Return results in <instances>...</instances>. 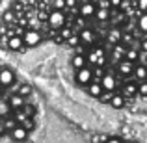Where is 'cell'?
<instances>
[{
  "instance_id": "cell-36",
  "label": "cell",
  "mask_w": 147,
  "mask_h": 143,
  "mask_svg": "<svg viewBox=\"0 0 147 143\" xmlns=\"http://www.w3.org/2000/svg\"><path fill=\"white\" fill-rule=\"evenodd\" d=\"M11 19H13V11H6V13H4V21L9 22Z\"/></svg>"
},
{
  "instance_id": "cell-40",
  "label": "cell",
  "mask_w": 147,
  "mask_h": 143,
  "mask_svg": "<svg viewBox=\"0 0 147 143\" xmlns=\"http://www.w3.org/2000/svg\"><path fill=\"white\" fill-rule=\"evenodd\" d=\"M4 130H6V128H4V125L0 123V134H4Z\"/></svg>"
},
{
  "instance_id": "cell-21",
  "label": "cell",
  "mask_w": 147,
  "mask_h": 143,
  "mask_svg": "<svg viewBox=\"0 0 147 143\" xmlns=\"http://www.w3.org/2000/svg\"><path fill=\"white\" fill-rule=\"evenodd\" d=\"M95 17L100 19V21H106V19H110V9H100V7H97L95 9Z\"/></svg>"
},
{
  "instance_id": "cell-12",
  "label": "cell",
  "mask_w": 147,
  "mask_h": 143,
  "mask_svg": "<svg viewBox=\"0 0 147 143\" xmlns=\"http://www.w3.org/2000/svg\"><path fill=\"white\" fill-rule=\"evenodd\" d=\"M121 41H123V32H121V30L112 28L110 32H108V43L117 45V43H121Z\"/></svg>"
},
{
  "instance_id": "cell-23",
  "label": "cell",
  "mask_w": 147,
  "mask_h": 143,
  "mask_svg": "<svg viewBox=\"0 0 147 143\" xmlns=\"http://www.w3.org/2000/svg\"><path fill=\"white\" fill-rule=\"evenodd\" d=\"M21 110H22V113H24L26 115V117H34V113H36V108H34L32 106V104H22V108H21Z\"/></svg>"
},
{
  "instance_id": "cell-27",
  "label": "cell",
  "mask_w": 147,
  "mask_h": 143,
  "mask_svg": "<svg viewBox=\"0 0 147 143\" xmlns=\"http://www.w3.org/2000/svg\"><path fill=\"white\" fill-rule=\"evenodd\" d=\"M21 126H22V128H26V130L30 132V130H34V126H36V125H34V119H32V117H26L24 121L21 123Z\"/></svg>"
},
{
  "instance_id": "cell-4",
  "label": "cell",
  "mask_w": 147,
  "mask_h": 143,
  "mask_svg": "<svg viewBox=\"0 0 147 143\" xmlns=\"http://www.w3.org/2000/svg\"><path fill=\"white\" fill-rule=\"evenodd\" d=\"M99 84L102 87V91H115V87H117V80L114 78V75H104L99 80Z\"/></svg>"
},
{
  "instance_id": "cell-13",
  "label": "cell",
  "mask_w": 147,
  "mask_h": 143,
  "mask_svg": "<svg viewBox=\"0 0 147 143\" xmlns=\"http://www.w3.org/2000/svg\"><path fill=\"white\" fill-rule=\"evenodd\" d=\"M132 75L136 76V80L138 82H142V80H145L147 78V65H134V71H132Z\"/></svg>"
},
{
  "instance_id": "cell-33",
  "label": "cell",
  "mask_w": 147,
  "mask_h": 143,
  "mask_svg": "<svg viewBox=\"0 0 147 143\" xmlns=\"http://www.w3.org/2000/svg\"><path fill=\"white\" fill-rule=\"evenodd\" d=\"M54 9H65V0H54Z\"/></svg>"
},
{
  "instance_id": "cell-18",
  "label": "cell",
  "mask_w": 147,
  "mask_h": 143,
  "mask_svg": "<svg viewBox=\"0 0 147 143\" xmlns=\"http://www.w3.org/2000/svg\"><path fill=\"white\" fill-rule=\"evenodd\" d=\"M123 60H129V61H132V63H136V61H138V50L127 48L125 50V58H123Z\"/></svg>"
},
{
  "instance_id": "cell-32",
  "label": "cell",
  "mask_w": 147,
  "mask_h": 143,
  "mask_svg": "<svg viewBox=\"0 0 147 143\" xmlns=\"http://www.w3.org/2000/svg\"><path fill=\"white\" fill-rule=\"evenodd\" d=\"M100 9H112V6H110V0H99V6Z\"/></svg>"
},
{
  "instance_id": "cell-41",
  "label": "cell",
  "mask_w": 147,
  "mask_h": 143,
  "mask_svg": "<svg viewBox=\"0 0 147 143\" xmlns=\"http://www.w3.org/2000/svg\"><path fill=\"white\" fill-rule=\"evenodd\" d=\"M19 2H21V4H24V2H26V0H19Z\"/></svg>"
},
{
  "instance_id": "cell-16",
  "label": "cell",
  "mask_w": 147,
  "mask_h": 143,
  "mask_svg": "<svg viewBox=\"0 0 147 143\" xmlns=\"http://www.w3.org/2000/svg\"><path fill=\"white\" fill-rule=\"evenodd\" d=\"M108 104H110L112 108H117V110H119V108L125 106V97H123V95H112V99H110Z\"/></svg>"
},
{
  "instance_id": "cell-8",
  "label": "cell",
  "mask_w": 147,
  "mask_h": 143,
  "mask_svg": "<svg viewBox=\"0 0 147 143\" xmlns=\"http://www.w3.org/2000/svg\"><path fill=\"white\" fill-rule=\"evenodd\" d=\"M95 9H97V6H95L93 2H84L82 6L78 7V13H80V17H93L95 15Z\"/></svg>"
},
{
  "instance_id": "cell-34",
  "label": "cell",
  "mask_w": 147,
  "mask_h": 143,
  "mask_svg": "<svg viewBox=\"0 0 147 143\" xmlns=\"http://www.w3.org/2000/svg\"><path fill=\"white\" fill-rule=\"evenodd\" d=\"M2 125H4V128H9V130H11L15 125H17V121H15V119H7V121L2 123Z\"/></svg>"
},
{
  "instance_id": "cell-1",
  "label": "cell",
  "mask_w": 147,
  "mask_h": 143,
  "mask_svg": "<svg viewBox=\"0 0 147 143\" xmlns=\"http://www.w3.org/2000/svg\"><path fill=\"white\" fill-rule=\"evenodd\" d=\"M49 24H50V28H56V30L63 28L65 26V13L61 9H52L49 15Z\"/></svg>"
},
{
  "instance_id": "cell-24",
  "label": "cell",
  "mask_w": 147,
  "mask_h": 143,
  "mask_svg": "<svg viewBox=\"0 0 147 143\" xmlns=\"http://www.w3.org/2000/svg\"><path fill=\"white\" fill-rule=\"evenodd\" d=\"M19 95H21V97L32 95V86H28V84H22V86H19Z\"/></svg>"
},
{
  "instance_id": "cell-31",
  "label": "cell",
  "mask_w": 147,
  "mask_h": 143,
  "mask_svg": "<svg viewBox=\"0 0 147 143\" xmlns=\"http://www.w3.org/2000/svg\"><path fill=\"white\" fill-rule=\"evenodd\" d=\"M0 143H13V138L4 132V134H0Z\"/></svg>"
},
{
  "instance_id": "cell-11",
  "label": "cell",
  "mask_w": 147,
  "mask_h": 143,
  "mask_svg": "<svg viewBox=\"0 0 147 143\" xmlns=\"http://www.w3.org/2000/svg\"><path fill=\"white\" fill-rule=\"evenodd\" d=\"M88 60H90V63L102 65V63H104V52H102L100 48H95V50H91V54L88 56Z\"/></svg>"
},
{
  "instance_id": "cell-7",
  "label": "cell",
  "mask_w": 147,
  "mask_h": 143,
  "mask_svg": "<svg viewBox=\"0 0 147 143\" xmlns=\"http://www.w3.org/2000/svg\"><path fill=\"white\" fill-rule=\"evenodd\" d=\"M9 136L13 138V141H24L26 138H28V130H26V128H22L21 125H15L13 128H11Z\"/></svg>"
},
{
  "instance_id": "cell-30",
  "label": "cell",
  "mask_w": 147,
  "mask_h": 143,
  "mask_svg": "<svg viewBox=\"0 0 147 143\" xmlns=\"http://www.w3.org/2000/svg\"><path fill=\"white\" fill-rule=\"evenodd\" d=\"M67 43L71 45V47H78V45H80L78 36H69V37H67Z\"/></svg>"
},
{
  "instance_id": "cell-10",
  "label": "cell",
  "mask_w": 147,
  "mask_h": 143,
  "mask_svg": "<svg viewBox=\"0 0 147 143\" xmlns=\"http://www.w3.org/2000/svg\"><path fill=\"white\" fill-rule=\"evenodd\" d=\"M24 102H26V100H24V97H21L19 93H13V95L9 97V100H7V104H9V108H11V110H21Z\"/></svg>"
},
{
  "instance_id": "cell-17",
  "label": "cell",
  "mask_w": 147,
  "mask_h": 143,
  "mask_svg": "<svg viewBox=\"0 0 147 143\" xmlns=\"http://www.w3.org/2000/svg\"><path fill=\"white\" fill-rule=\"evenodd\" d=\"M125 47H123L121 43H117V45H114V52H112V56H114V60H123L125 58Z\"/></svg>"
},
{
  "instance_id": "cell-2",
  "label": "cell",
  "mask_w": 147,
  "mask_h": 143,
  "mask_svg": "<svg viewBox=\"0 0 147 143\" xmlns=\"http://www.w3.org/2000/svg\"><path fill=\"white\" fill-rule=\"evenodd\" d=\"M21 39H22V45H26V47H37L43 37H41V34L37 30H26Z\"/></svg>"
},
{
  "instance_id": "cell-14",
  "label": "cell",
  "mask_w": 147,
  "mask_h": 143,
  "mask_svg": "<svg viewBox=\"0 0 147 143\" xmlns=\"http://www.w3.org/2000/svg\"><path fill=\"white\" fill-rule=\"evenodd\" d=\"M7 47L11 50H21L22 48V39L19 36H11L9 39H7Z\"/></svg>"
},
{
  "instance_id": "cell-25",
  "label": "cell",
  "mask_w": 147,
  "mask_h": 143,
  "mask_svg": "<svg viewBox=\"0 0 147 143\" xmlns=\"http://www.w3.org/2000/svg\"><path fill=\"white\" fill-rule=\"evenodd\" d=\"M136 86H138V84H127V86H125V89H123V93H125L127 97L136 95Z\"/></svg>"
},
{
  "instance_id": "cell-28",
  "label": "cell",
  "mask_w": 147,
  "mask_h": 143,
  "mask_svg": "<svg viewBox=\"0 0 147 143\" xmlns=\"http://www.w3.org/2000/svg\"><path fill=\"white\" fill-rule=\"evenodd\" d=\"M138 60H140V65H147V52L145 50H138Z\"/></svg>"
},
{
  "instance_id": "cell-9",
  "label": "cell",
  "mask_w": 147,
  "mask_h": 143,
  "mask_svg": "<svg viewBox=\"0 0 147 143\" xmlns=\"http://www.w3.org/2000/svg\"><path fill=\"white\" fill-rule=\"evenodd\" d=\"M134 65H136V63H132V61H129V60H119L117 71L121 73V75L129 76V75H132V71H134Z\"/></svg>"
},
{
  "instance_id": "cell-38",
  "label": "cell",
  "mask_w": 147,
  "mask_h": 143,
  "mask_svg": "<svg viewBox=\"0 0 147 143\" xmlns=\"http://www.w3.org/2000/svg\"><path fill=\"white\" fill-rule=\"evenodd\" d=\"M104 143H123V141L119 140V138H108V140L104 141Z\"/></svg>"
},
{
  "instance_id": "cell-37",
  "label": "cell",
  "mask_w": 147,
  "mask_h": 143,
  "mask_svg": "<svg viewBox=\"0 0 147 143\" xmlns=\"http://www.w3.org/2000/svg\"><path fill=\"white\" fill-rule=\"evenodd\" d=\"M121 2H123V0H110V6L112 7H119V6H121Z\"/></svg>"
},
{
  "instance_id": "cell-5",
  "label": "cell",
  "mask_w": 147,
  "mask_h": 143,
  "mask_svg": "<svg viewBox=\"0 0 147 143\" xmlns=\"http://www.w3.org/2000/svg\"><path fill=\"white\" fill-rule=\"evenodd\" d=\"M78 39H80V43L82 45H93L95 43V39H97V36H95V32L93 30H90V28H84L82 32L78 34Z\"/></svg>"
},
{
  "instance_id": "cell-3",
  "label": "cell",
  "mask_w": 147,
  "mask_h": 143,
  "mask_svg": "<svg viewBox=\"0 0 147 143\" xmlns=\"http://www.w3.org/2000/svg\"><path fill=\"white\" fill-rule=\"evenodd\" d=\"M91 78H93V73H91V69H88L86 65L80 69H76V82L82 84V86H88V84L91 82Z\"/></svg>"
},
{
  "instance_id": "cell-19",
  "label": "cell",
  "mask_w": 147,
  "mask_h": 143,
  "mask_svg": "<svg viewBox=\"0 0 147 143\" xmlns=\"http://www.w3.org/2000/svg\"><path fill=\"white\" fill-rule=\"evenodd\" d=\"M84 65H86V58H84L82 54H76V56L73 58V67L80 69V67H84Z\"/></svg>"
},
{
  "instance_id": "cell-6",
  "label": "cell",
  "mask_w": 147,
  "mask_h": 143,
  "mask_svg": "<svg viewBox=\"0 0 147 143\" xmlns=\"http://www.w3.org/2000/svg\"><path fill=\"white\" fill-rule=\"evenodd\" d=\"M15 82V75L11 69H0V86L7 87Z\"/></svg>"
},
{
  "instance_id": "cell-15",
  "label": "cell",
  "mask_w": 147,
  "mask_h": 143,
  "mask_svg": "<svg viewBox=\"0 0 147 143\" xmlns=\"http://www.w3.org/2000/svg\"><path fill=\"white\" fill-rule=\"evenodd\" d=\"M88 91H90L91 97H95V99H97V97L102 93V87H100L99 80H97V82H90V84H88Z\"/></svg>"
},
{
  "instance_id": "cell-39",
  "label": "cell",
  "mask_w": 147,
  "mask_h": 143,
  "mask_svg": "<svg viewBox=\"0 0 147 143\" xmlns=\"http://www.w3.org/2000/svg\"><path fill=\"white\" fill-rule=\"evenodd\" d=\"M67 6H73V7H75V0H65V7H67Z\"/></svg>"
},
{
  "instance_id": "cell-22",
  "label": "cell",
  "mask_w": 147,
  "mask_h": 143,
  "mask_svg": "<svg viewBox=\"0 0 147 143\" xmlns=\"http://www.w3.org/2000/svg\"><path fill=\"white\" fill-rule=\"evenodd\" d=\"M9 111H11L9 104H7L6 100L0 99V117H6V115H9Z\"/></svg>"
},
{
  "instance_id": "cell-20",
  "label": "cell",
  "mask_w": 147,
  "mask_h": 143,
  "mask_svg": "<svg viewBox=\"0 0 147 143\" xmlns=\"http://www.w3.org/2000/svg\"><path fill=\"white\" fill-rule=\"evenodd\" d=\"M138 28L140 32H147V13H140V19H138Z\"/></svg>"
},
{
  "instance_id": "cell-26",
  "label": "cell",
  "mask_w": 147,
  "mask_h": 143,
  "mask_svg": "<svg viewBox=\"0 0 147 143\" xmlns=\"http://www.w3.org/2000/svg\"><path fill=\"white\" fill-rule=\"evenodd\" d=\"M112 95H114V91H102V93H100L97 99L100 100V102H104V104H108L110 102V99H112Z\"/></svg>"
},
{
  "instance_id": "cell-29",
  "label": "cell",
  "mask_w": 147,
  "mask_h": 143,
  "mask_svg": "<svg viewBox=\"0 0 147 143\" xmlns=\"http://www.w3.org/2000/svg\"><path fill=\"white\" fill-rule=\"evenodd\" d=\"M24 119H26V115L22 113V110H15V121H17V125H21Z\"/></svg>"
},
{
  "instance_id": "cell-42",
  "label": "cell",
  "mask_w": 147,
  "mask_h": 143,
  "mask_svg": "<svg viewBox=\"0 0 147 143\" xmlns=\"http://www.w3.org/2000/svg\"><path fill=\"white\" fill-rule=\"evenodd\" d=\"M91 2H99V0H91Z\"/></svg>"
},
{
  "instance_id": "cell-35",
  "label": "cell",
  "mask_w": 147,
  "mask_h": 143,
  "mask_svg": "<svg viewBox=\"0 0 147 143\" xmlns=\"http://www.w3.org/2000/svg\"><path fill=\"white\" fill-rule=\"evenodd\" d=\"M138 9H140V13H144L147 9V0H138Z\"/></svg>"
}]
</instances>
